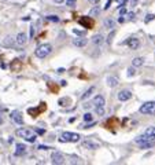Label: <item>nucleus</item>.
<instances>
[{"label":"nucleus","instance_id":"obj_1","mask_svg":"<svg viewBox=\"0 0 155 165\" xmlns=\"http://www.w3.org/2000/svg\"><path fill=\"white\" fill-rule=\"evenodd\" d=\"M51 52H52V45L50 43H44V44H40L34 50V55L37 58H45V57H48Z\"/></svg>","mask_w":155,"mask_h":165},{"label":"nucleus","instance_id":"obj_2","mask_svg":"<svg viewBox=\"0 0 155 165\" xmlns=\"http://www.w3.org/2000/svg\"><path fill=\"white\" fill-rule=\"evenodd\" d=\"M15 133H17V136L24 138V139L28 140V142H34V140L37 139L36 133L33 132V131H30V129H28V128H19V129H17Z\"/></svg>","mask_w":155,"mask_h":165},{"label":"nucleus","instance_id":"obj_3","mask_svg":"<svg viewBox=\"0 0 155 165\" xmlns=\"http://www.w3.org/2000/svg\"><path fill=\"white\" fill-rule=\"evenodd\" d=\"M139 112H140L142 114H146V116H152V114H155V102H154V101L144 102L142 106H140Z\"/></svg>","mask_w":155,"mask_h":165},{"label":"nucleus","instance_id":"obj_4","mask_svg":"<svg viewBox=\"0 0 155 165\" xmlns=\"http://www.w3.org/2000/svg\"><path fill=\"white\" fill-rule=\"evenodd\" d=\"M81 139V136L75 132H63L61 136V142H71V143H77Z\"/></svg>","mask_w":155,"mask_h":165},{"label":"nucleus","instance_id":"obj_5","mask_svg":"<svg viewBox=\"0 0 155 165\" xmlns=\"http://www.w3.org/2000/svg\"><path fill=\"white\" fill-rule=\"evenodd\" d=\"M65 156H63L62 153L59 151H54L52 154H51V162L54 165H62L65 164Z\"/></svg>","mask_w":155,"mask_h":165},{"label":"nucleus","instance_id":"obj_6","mask_svg":"<svg viewBox=\"0 0 155 165\" xmlns=\"http://www.w3.org/2000/svg\"><path fill=\"white\" fill-rule=\"evenodd\" d=\"M10 118H11L14 122H17L18 125H22V124H24V117H22V114L19 113L18 110H14V112H11Z\"/></svg>","mask_w":155,"mask_h":165},{"label":"nucleus","instance_id":"obj_7","mask_svg":"<svg viewBox=\"0 0 155 165\" xmlns=\"http://www.w3.org/2000/svg\"><path fill=\"white\" fill-rule=\"evenodd\" d=\"M118 101H121V102H126V101H129L130 98H132V92H130L129 89H122V91H119L118 92Z\"/></svg>","mask_w":155,"mask_h":165},{"label":"nucleus","instance_id":"obj_8","mask_svg":"<svg viewBox=\"0 0 155 165\" xmlns=\"http://www.w3.org/2000/svg\"><path fill=\"white\" fill-rule=\"evenodd\" d=\"M26 41H28V36H26L24 32H21L17 34V37H15V44L18 45V47H24L26 44Z\"/></svg>","mask_w":155,"mask_h":165},{"label":"nucleus","instance_id":"obj_9","mask_svg":"<svg viewBox=\"0 0 155 165\" xmlns=\"http://www.w3.org/2000/svg\"><path fill=\"white\" fill-rule=\"evenodd\" d=\"M82 146L85 147V149H91V150H96V149H99V143L98 142H93V140L91 139H87L82 142Z\"/></svg>","mask_w":155,"mask_h":165},{"label":"nucleus","instance_id":"obj_10","mask_svg":"<svg viewBox=\"0 0 155 165\" xmlns=\"http://www.w3.org/2000/svg\"><path fill=\"white\" fill-rule=\"evenodd\" d=\"M151 140H155L152 136H150V135H142V136H137L136 139H135V143L136 145H142V143H146V142H151Z\"/></svg>","mask_w":155,"mask_h":165},{"label":"nucleus","instance_id":"obj_11","mask_svg":"<svg viewBox=\"0 0 155 165\" xmlns=\"http://www.w3.org/2000/svg\"><path fill=\"white\" fill-rule=\"evenodd\" d=\"M92 105L95 106V108H98V106H104V105H106L104 96H103V95H96L95 98H93Z\"/></svg>","mask_w":155,"mask_h":165},{"label":"nucleus","instance_id":"obj_12","mask_svg":"<svg viewBox=\"0 0 155 165\" xmlns=\"http://www.w3.org/2000/svg\"><path fill=\"white\" fill-rule=\"evenodd\" d=\"M126 43H128V47H129L130 50H137V48L140 47V41H139V39H136V37L129 39Z\"/></svg>","mask_w":155,"mask_h":165},{"label":"nucleus","instance_id":"obj_13","mask_svg":"<svg viewBox=\"0 0 155 165\" xmlns=\"http://www.w3.org/2000/svg\"><path fill=\"white\" fill-rule=\"evenodd\" d=\"M73 44L75 45V47H80V48H82V47H85V45L88 44V39L85 37H77L73 40Z\"/></svg>","mask_w":155,"mask_h":165},{"label":"nucleus","instance_id":"obj_14","mask_svg":"<svg viewBox=\"0 0 155 165\" xmlns=\"http://www.w3.org/2000/svg\"><path fill=\"white\" fill-rule=\"evenodd\" d=\"M91 41H92L95 45H102L104 43V39H103V36H102L100 33H98V34H93L92 39H91Z\"/></svg>","mask_w":155,"mask_h":165},{"label":"nucleus","instance_id":"obj_15","mask_svg":"<svg viewBox=\"0 0 155 165\" xmlns=\"http://www.w3.org/2000/svg\"><path fill=\"white\" fill-rule=\"evenodd\" d=\"M118 78L117 77H114V76H110V77H107V85L108 87H111V88H115L118 85Z\"/></svg>","mask_w":155,"mask_h":165},{"label":"nucleus","instance_id":"obj_16","mask_svg":"<svg viewBox=\"0 0 155 165\" xmlns=\"http://www.w3.org/2000/svg\"><path fill=\"white\" fill-rule=\"evenodd\" d=\"M26 153V146L22 145V143H18L17 145V150H15V156H24Z\"/></svg>","mask_w":155,"mask_h":165},{"label":"nucleus","instance_id":"obj_17","mask_svg":"<svg viewBox=\"0 0 155 165\" xmlns=\"http://www.w3.org/2000/svg\"><path fill=\"white\" fill-rule=\"evenodd\" d=\"M143 64H144V58L142 57L133 58V61H132V66H135V68H140V66H143Z\"/></svg>","mask_w":155,"mask_h":165},{"label":"nucleus","instance_id":"obj_18","mask_svg":"<svg viewBox=\"0 0 155 165\" xmlns=\"http://www.w3.org/2000/svg\"><path fill=\"white\" fill-rule=\"evenodd\" d=\"M104 26L107 29H114L115 28V21H113L111 18H107L104 21Z\"/></svg>","mask_w":155,"mask_h":165},{"label":"nucleus","instance_id":"obj_19","mask_svg":"<svg viewBox=\"0 0 155 165\" xmlns=\"http://www.w3.org/2000/svg\"><path fill=\"white\" fill-rule=\"evenodd\" d=\"M78 22H80V24H81L82 26H85V28H89V26L92 25V21H89V17H85V18H81L80 21H78Z\"/></svg>","mask_w":155,"mask_h":165},{"label":"nucleus","instance_id":"obj_20","mask_svg":"<svg viewBox=\"0 0 155 165\" xmlns=\"http://www.w3.org/2000/svg\"><path fill=\"white\" fill-rule=\"evenodd\" d=\"M14 41H15V40H14L13 37H6L3 40V45H4V47H13Z\"/></svg>","mask_w":155,"mask_h":165},{"label":"nucleus","instance_id":"obj_21","mask_svg":"<svg viewBox=\"0 0 155 165\" xmlns=\"http://www.w3.org/2000/svg\"><path fill=\"white\" fill-rule=\"evenodd\" d=\"M93 91H95V87H91L89 89H87V91H85V94H84V95L81 96V99H84V101H85V99H88L89 96L92 95V92H93Z\"/></svg>","mask_w":155,"mask_h":165},{"label":"nucleus","instance_id":"obj_22","mask_svg":"<svg viewBox=\"0 0 155 165\" xmlns=\"http://www.w3.org/2000/svg\"><path fill=\"white\" fill-rule=\"evenodd\" d=\"M155 145V140H151V142H146V143H142V145H139L140 149H150V147H152Z\"/></svg>","mask_w":155,"mask_h":165},{"label":"nucleus","instance_id":"obj_23","mask_svg":"<svg viewBox=\"0 0 155 165\" xmlns=\"http://www.w3.org/2000/svg\"><path fill=\"white\" fill-rule=\"evenodd\" d=\"M100 13V7H93L89 10V17H96Z\"/></svg>","mask_w":155,"mask_h":165},{"label":"nucleus","instance_id":"obj_24","mask_svg":"<svg viewBox=\"0 0 155 165\" xmlns=\"http://www.w3.org/2000/svg\"><path fill=\"white\" fill-rule=\"evenodd\" d=\"M144 133L146 135H150V136H152L155 139V127H148L146 131H144Z\"/></svg>","mask_w":155,"mask_h":165},{"label":"nucleus","instance_id":"obj_25","mask_svg":"<svg viewBox=\"0 0 155 165\" xmlns=\"http://www.w3.org/2000/svg\"><path fill=\"white\" fill-rule=\"evenodd\" d=\"M47 19L51 21V22H59V17H58V15H48Z\"/></svg>","mask_w":155,"mask_h":165},{"label":"nucleus","instance_id":"obj_26","mask_svg":"<svg viewBox=\"0 0 155 165\" xmlns=\"http://www.w3.org/2000/svg\"><path fill=\"white\" fill-rule=\"evenodd\" d=\"M96 113H98L99 116L104 114V106H98V108H96Z\"/></svg>","mask_w":155,"mask_h":165},{"label":"nucleus","instance_id":"obj_27","mask_svg":"<svg viewBox=\"0 0 155 165\" xmlns=\"http://www.w3.org/2000/svg\"><path fill=\"white\" fill-rule=\"evenodd\" d=\"M84 121H93V116L91 113H85L84 114Z\"/></svg>","mask_w":155,"mask_h":165},{"label":"nucleus","instance_id":"obj_28","mask_svg":"<svg viewBox=\"0 0 155 165\" xmlns=\"http://www.w3.org/2000/svg\"><path fill=\"white\" fill-rule=\"evenodd\" d=\"M135 73H136V70H135V66H132V68H129V69H128V76H129V77L135 76Z\"/></svg>","mask_w":155,"mask_h":165},{"label":"nucleus","instance_id":"obj_29","mask_svg":"<svg viewBox=\"0 0 155 165\" xmlns=\"http://www.w3.org/2000/svg\"><path fill=\"white\" fill-rule=\"evenodd\" d=\"M152 19H155V15H154V14H148V15L146 17L144 21H146V22H150V21H152Z\"/></svg>","mask_w":155,"mask_h":165},{"label":"nucleus","instance_id":"obj_30","mask_svg":"<svg viewBox=\"0 0 155 165\" xmlns=\"http://www.w3.org/2000/svg\"><path fill=\"white\" fill-rule=\"evenodd\" d=\"M75 1H77V0H66V4H67L69 7H74Z\"/></svg>","mask_w":155,"mask_h":165},{"label":"nucleus","instance_id":"obj_31","mask_svg":"<svg viewBox=\"0 0 155 165\" xmlns=\"http://www.w3.org/2000/svg\"><path fill=\"white\" fill-rule=\"evenodd\" d=\"M114 34H115V32H114V30H113V32L108 34V39H107V43H108V44H111V40H113V37H114Z\"/></svg>","mask_w":155,"mask_h":165},{"label":"nucleus","instance_id":"obj_32","mask_svg":"<svg viewBox=\"0 0 155 165\" xmlns=\"http://www.w3.org/2000/svg\"><path fill=\"white\" fill-rule=\"evenodd\" d=\"M66 102H69V99H61V101H59V105H61V106H66V105H65Z\"/></svg>","mask_w":155,"mask_h":165},{"label":"nucleus","instance_id":"obj_33","mask_svg":"<svg viewBox=\"0 0 155 165\" xmlns=\"http://www.w3.org/2000/svg\"><path fill=\"white\" fill-rule=\"evenodd\" d=\"M48 149H51V147H48V146H38V150H48Z\"/></svg>","mask_w":155,"mask_h":165},{"label":"nucleus","instance_id":"obj_34","mask_svg":"<svg viewBox=\"0 0 155 165\" xmlns=\"http://www.w3.org/2000/svg\"><path fill=\"white\" fill-rule=\"evenodd\" d=\"M119 13H121V17H122V15H125V14H126V10H125L124 7H122V8L119 10Z\"/></svg>","mask_w":155,"mask_h":165},{"label":"nucleus","instance_id":"obj_35","mask_svg":"<svg viewBox=\"0 0 155 165\" xmlns=\"http://www.w3.org/2000/svg\"><path fill=\"white\" fill-rule=\"evenodd\" d=\"M111 1H113V0H108V1H107V4L104 6V10H107V8L110 7V4H111Z\"/></svg>","mask_w":155,"mask_h":165},{"label":"nucleus","instance_id":"obj_36","mask_svg":"<svg viewBox=\"0 0 155 165\" xmlns=\"http://www.w3.org/2000/svg\"><path fill=\"white\" fill-rule=\"evenodd\" d=\"M88 1H91V3H93V4H98L100 0H88Z\"/></svg>","mask_w":155,"mask_h":165},{"label":"nucleus","instance_id":"obj_37","mask_svg":"<svg viewBox=\"0 0 155 165\" xmlns=\"http://www.w3.org/2000/svg\"><path fill=\"white\" fill-rule=\"evenodd\" d=\"M128 17H129V18H133V17H135V14H133V13H128Z\"/></svg>","mask_w":155,"mask_h":165},{"label":"nucleus","instance_id":"obj_38","mask_svg":"<svg viewBox=\"0 0 155 165\" xmlns=\"http://www.w3.org/2000/svg\"><path fill=\"white\" fill-rule=\"evenodd\" d=\"M3 122H4V120H3V117H1V114H0V125H1Z\"/></svg>","mask_w":155,"mask_h":165},{"label":"nucleus","instance_id":"obj_39","mask_svg":"<svg viewBox=\"0 0 155 165\" xmlns=\"http://www.w3.org/2000/svg\"><path fill=\"white\" fill-rule=\"evenodd\" d=\"M3 112H4V109H3V108H1V106H0V114H1Z\"/></svg>","mask_w":155,"mask_h":165},{"label":"nucleus","instance_id":"obj_40","mask_svg":"<svg viewBox=\"0 0 155 165\" xmlns=\"http://www.w3.org/2000/svg\"><path fill=\"white\" fill-rule=\"evenodd\" d=\"M54 1H55V3H62L63 0H54Z\"/></svg>","mask_w":155,"mask_h":165}]
</instances>
